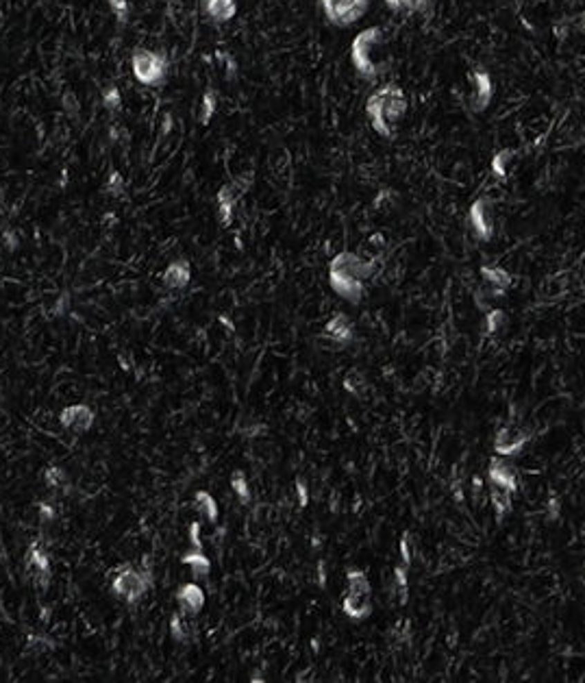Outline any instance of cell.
Listing matches in <instances>:
<instances>
[{"mask_svg":"<svg viewBox=\"0 0 585 683\" xmlns=\"http://www.w3.org/2000/svg\"><path fill=\"white\" fill-rule=\"evenodd\" d=\"M102 107L107 109V111H118L120 107H122V94H120V90L115 85H109L107 90H102Z\"/></svg>","mask_w":585,"mask_h":683,"instance_id":"f1b7e54d","label":"cell"},{"mask_svg":"<svg viewBox=\"0 0 585 683\" xmlns=\"http://www.w3.org/2000/svg\"><path fill=\"white\" fill-rule=\"evenodd\" d=\"M296 489H298V500H301V505H303V507H305V505H307V487H305V483L303 481H298L296 483Z\"/></svg>","mask_w":585,"mask_h":683,"instance_id":"60d3db41","label":"cell"},{"mask_svg":"<svg viewBox=\"0 0 585 683\" xmlns=\"http://www.w3.org/2000/svg\"><path fill=\"white\" fill-rule=\"evenodd\" d=\"M189 279H192V268H189V261H185V259L172 261L168 268L163 270V274H161L163 286L170 288V290L185 288L189 283Z\"/></svg>","mask_w":585,"mask_h":683,"instance_id":"e0dca14e","label":"cell"},{"mask_svg":"<svg viewBox=\"0 0 585 683\" xmlns=\"http://www.w3.org/2000/svg\"><path fill=\"white\" fill-rule=\"evenodd\" d=\"M189 540L194 544V548H203L201 546V525L198 523H194L192 529H189Z\"/></svg>","mask_w":585,"mask_h":683,"instance_id":"ab89813d","label":"cell"},{"mask_svg":"<svg viewBox=\"0 0 585 683\" xmlns=\"http://www.w3.org/2000/svg\"><path fill=\"white\" fill-rule=\"evenodd\" d=\"M231 487H233V492L237 494L239 503L242 505H248L250 503V487H248V481L244 477V472H235L233 477H231Z\"/></svg>","mask_w":585,"mask_h":683,"instance_id":"83f0119b","label":"cell"},{"mask_svg":"<svg viewBox=\"0 0 585 683\" xmlns=\"http://www.w3.org/2000/svg\"><path fill=\"white\" fill-rule=\"evenodd\" d=\"M507 322V314L503 309H492L488 311V316H485V331L488 335H496L503 331V326Z\"/></svg>","mask_w":585,"mask_h":683,"instance_id":"4316f807","label":"cell"},{"mask_svg":"<svg viewBox=\"0 0 585 683\" xmlns=\"http://www.w3.org/2000/svg\"><path fill=\"white\" fill-rule=\"evenodd\" d=\"M579 28H581V31L585 33V11H583L581 16H579Z\"/></svg>","mask_w":585,"mask_h":683,"instance_id":"7bdbcfd3","label":"cell"},{"mask_svg":"<svg viewBox=\"0 0 585 683\" xmlns=\"http://www.w3.org/2000/svg\"><path fill=\"white\" fill-rule=\"evenodd\" d=\"M320 7L328 24L344 28L366 16L370 0H320Z\"/></svg>","mask_w":585,"mask_h":683,"instance_id":"52a82bcc","label":"cell"},{"mask_svg":"<svg viewBox=\"0 0 585 683\" xmlns=\"http://www.w3.org/2000/svg\"><path fill=\"white\" fill-rule=\"evenodd\" d=\"M176 601L185 616H198L205 607V590L198 583H183L176 590Z\"/></svg>","mask_w":585,"mask_h":683,"instance_id":"9a60e30c","label":"cell"},{"mask_svg":"<svg viewBox=\"0 0 585 683\" xmlns=\"http://www.w3.org/2000/svg\"><path fill=\"white\" fill-rule=\"evenodd\" d=\"M518 155L516 148H503V151H499L496 155L492 157L490 161V170H492V176L494 179H499V181H505L507 179V170H509V163H512V159Z\"/></svg>","mask_w":585,"mask_h":683,"instance_id":"44dd1931","label":"cell"},{"mask_svg":"<svg viewBox=\"0 0 585 683\" xmlns=\"http://www.w3.org/2000/svg\"><path fill=\"white\" fill-rule=\"evenodd\" d=\"M44 481H46V485H48L50 489H59V487H64V485H66L68 477H66V472H64L62 468H59V466H50V468L46 470V474H44Z\"/></svg>","mask_w":585,"mask_h":683,"instance_id":"1f68e13d","label":"cell"},{"mask_svg":"<svg viewBox=\"0 0 585 683\" xmlns=\"http://www.w3.org/2000/svg\"><path fill=\"white\" fill-rule=\"evenodd\" d=\"M24 561H26L28 574L33 577V581L39 588H48V583H50V559H48L46 548H44L41 544H37V542H33L31 546H28Z\"/></svg>","mask_w":585,"mask_h":683,"instance_id":"8fae6325","label":"cell"},{"mask_svg":"<svg viewBox=\"0 0 585 683\" xmlns=\"http://www.w3.org/2000/svg\"><path fill=\"white\" fill-rule=\"evenodd\" d=\"M216 57H218L220 62H222V66L227 68V79H229V81H233V79L237 77V70H239V66H237V62L233 59V55L218 50V53H216Z\"/></svg>","mask_w":585,"mask_h":683,"instance_id":"d6a6232c","label":"cell"},{"mask_svg":"<svg viewBox=\"0 0 585 683\" xmlns=\"http://www.w3.org/2000/svg\"><path fill=\"white\" fill-rule=\"evenodd\" d=\"M481 277L485 281V286L492 290V294H505L509 288H512V281L514 277L509 274L505 268H499V265H481Z\"/></svg>","mask_w":585,"mask_h":683,"instance_id":"ac0fdd59","label":"cell"},{"mask_svg":"<svg viewBox=\"0 0 585 683\" xmlns=\"http://www.w3.org/2000/svg\"><path fill=\"white\" fill-rule=\"evenodd\" d=\"M183 563L192 570L194 579H207L212 572V561L203 553V548H194L192 553L183 555Z\"/></svg>","mask_w":585,"mask_h":683,"instance_id":"ffe728a7","label":"cell"},{"mask_svg":"<svg viewBox=\"0 0 585 683\" xmlns=\"http://www.w3.org/2000/svg\"><path fill=\"white\" fill-rule=\"evenodd\" d=\"M585 568V566H583ZM583 583H585V570H583Z\"/></svg>","mask_w":585,"mask_h":683,"instance_id":"ee69618b","label":"cell"},{"mask_svg":"<svg viewBox=\"0 0 585 683\" xmlns=\"http://www.w3.org/2000/svg\"><path fill=\"white\" fill-rule=\"evenodd\" d=\"M64 107L70 111V115H77V111H79V102H77V98H74V94H66V96H64Z\"/></svg>","mask_w":585,"mask_h":683,"instance_id":"f35d334b","label":"cell"},{"mask_svg":"<svg viewBox=\"0 0 585 683\" xmlns=\"http://www.w3.org/2000/svg\"><path fill=\"white\" fill-rule=\"evenodd\" d=\"M377 272V261L364 259L353 250H342L328 261V286L344 301L359 305L364 299V283Z\"/></svg>","mask_w":585,"mask_h":683,"instance_id":"6da1fadb","label":"cell"},{"mask_svg":"<svg viewBox=\"0 0 585 683\" xmlns=\"http://www.w3.org/2000/svg\"><path fill=\"white\" fill-rule=\"evenodd\" d=\"M55 507L48 503H39V518H41V523H50L55 521Z\"/></svg>","mask_w":585,"mask_h":683,"instance_id":"8d00e7d4","label":"cell"},{"mask_svg":"<svg viewBox=\"0 0 585 683\" xmlns=\"http://www.w3.org/2000/svg\"><path fill=\"white\" fill-rule=\"evenodd\" d=\"M342 610L351 620H366L372 614V588L362 568L346 572V592L342 597Z\"/></svg>","mask_w":585,"mask_h":683,"instance_id":"277c9868","label":"cell"},{"mask_svg":"<svg viewBox=\"0 0 585 683\" xmlns=\"http://www.w3.org/2000/svg\"><path fill=\"white\" fill-rule=\"evenodd\" d=\"M151 581H153V574L148 568L138 570V568H133L131 563H124L111 581V588H113L115 597H120L122 601L138 603L146 594V590L151 588Z\"/></svg>","mask_w":585,"mask_h":683,"instance_id":"8992f818","label":"cell"},{"mask_svg":"<svg viewBox=\"0 0 585 683\" xmlns=\"http://www.w3.org/2000/svg\"><path fill=\"white\" fill-rule=\"evenodd\" d=\"M490 500L494 505V512H496L499 521L512 512V494L505 492V489H501V487H496V485H492V489H490Z\"/></svg>","mask_w":585,"mask_h":683,"instance_id":"d4e9b609","label":"cell"},{"mask_svg":"<svg viewBox=\"0 0 585 683\" xmlns=\"http://www.w3.org/2000/svg\"><path fill=\"white\" fill-rule=\"evenodd\" d=\"M244 191L242 183H229V185H222L218 189V218H220V225L222 227H231V222H233V214H235V205H237V198L239 194Z\"/></svg>","mask_w":585,"mask_h":683,"instance_id":"4fadbf2b","label":"cell"},{"mask_svg":"<svg viewBox=\"0 0 585 683\" xmlns=\"http://www.w3.org/2000/svg\"><path fill=\"white\" fill-rule=\"evenodd\" d=\"M407 113V94L396 83H385L374 90L366 100V115L374 133L385 140L394 138L396 124Z\"/></svg>","mask_w":585,"mask_h":683,"instance_id":"7a4b0ae2","label":"cell"},{"mask_svg":"<svg viewBox=\"0 0 585 683\" xmlns=\"http://www.w3.org/2000/svg\"><path fill=\"white\" fill-rule=\"evenodd\" d=\"M218 109V92L214 87H207L203 92V100H201V109H198V122L201 127H207L212 122V118Z\"/></svg>","mask_w":585,"mask_h":683,"instance_id":"603a6c76","label":"cell"},{"mask_svg":"<svg viewBox=\"0 0 585 683\" xmlns=\"http://www.w3.org/2000/svg\"><path fill=\"white\" fill-rule=\"evenodd\" d=\"M235 13H237L235 0H203V16L214 24H224L233 20Z\"/></svg>","mask_w":585,"mask_h":683,"instance_id":"2e32d148","label":"cell"},{"mask_svg":"<svg viewBox=\"0 0 585 683\" xmlns=\"http://www.w3.org/2000/svg\"><path fill=\"white\" fill-rule=\"evenodd\" d=\"M468 227L472 235L481 242H490L494 237V212L490 198H476L468 209Z\"/></svg>","mask_w":585,"mask_h":683,"instance_id":"ba28073f","label":"cell"},{"mask_svg":"<svg viewBox=\"0 0 585 683\" xmlns=\"http://www.w3.org/2000/svg\"><path fill=\"white\" fill-rule=\"evenodd\" d=\"M131 70L138 83L146 87H159L168 81L170 59L159 50L135 48L131 55Z\"/></svg>","mask_w":585,"mask_h":683,"instance_id":"5b68a950","label":"cell"},{"mask_svg":"<svg viewBox=\"0 0 585 683\" xmlns=\"http://www.w3.org/2000/svg\"><path fill=\"white\" fill-rule=\"evenodd\" d=\"M407 570H409V566H405V563H400V566H396V568H394V583H396L398 597H400V605H407V597H409V581H407Z\"/></svg>","mask_w":585,"mask_h":683,"instance_id":"484cf974","label":"cell"},{"mask_svg":"<svg viewBox=\"0 0 585 683\" xmlns=\"http://www.w3.org/2000/svg\"><path fill=\"white\" fill-rule=\"evenodd\" d=\"M59 422L74 433H85L94 424V411L87 405H72L59 413Z\"/></svg>","mask_w":585,"mask_h":683,"instance_id":"5bb4252c","label":"cell"},{"mask_svg":"<svg viewBox=\"0 0 585 683\" xmlns=\"http://www.w3.org/2000/svg\"><path fill=\"white\" fill-rule=\"evenodd\" d=\"M170 633L176 642H181V644H187L192 640V633H194V627H192V622H189V616H185L183 612H178L170 618Z\"/></svg>","mask_w":585,"mask_h":683,"instance_id":"7402d4cb","label":"cell"},{"mask_svg":"<svg viewBox=\"0 0 585 683\" xmlns=\"http://www.w3.org/2000/svg\"><path fill=\"white\" fill-rule=\"evenodd\" d=\"M324 337H328V342H335V344H349V342L353 339L351 320L344 314L333 316L324 326Z\"/></svg>","mask_w":585,"mask_h":683,"instance_id":"d6986e66","label":"cell"},{"mask_svg":"<svg viewBox=\"0 0 585 683\" xmlns=\"http://www.w3.org/2000/svg\"><path fill=\"white\" fill-rule=\"evenodd\" d=\"M104 191H107V194L113 196V198H122L124 196V176L120 174L118 170H113L109 174L107 183H104Z\"/></svg>","mask_w":585,"mask_h":683,"instance_id":"f546056e","label":"cell"},{"mask_svg":"<svg viewBox=\"0 0 585 683\" xmlns=\"http://www.w3.org/2000/svg\"><path fill=\"white\" fill-rule=\"evenodd\" d=\"M529 442V433L518 424H505L494 438V451L501 457H516Z\"/></svg>","mask_w":585,"mask_h":683,"instance_id":"30bf717a","label":"cell"},{"mask_svg":"<svg viewBox=\"0 0 585 683\" xmlns=\"http://www.w3.org/2000/svg\"><path fill=\"white\" fill-rule=\"evenodd\" d=\"M344 388H346L351 394H359V390H364V379L357 373H351L346 379H344Z\"/></svg>","mask_w":585,"mask_h":683,"instance_id":"d590c367","label":"cell"},{"mask_svg":"<svg viewBox=\"0 0 585 683\" xmlns=\"http://www.w3.org/2000/svg\"><path fill=\"white\" fill-rule=\"evenodd\" d=\"M470 83H472V102L470 107L474 113H483L490 105H492V98H494V81H492V74L488 70H474L470 74Z\"/></svg>","mask_w":585,"mask_h":683,"instance_id":"7c38bea8","label":"cell"},{"mask_svg":"<svg viewBox=\"0 0 585 683\" xmlns=\"http://www.w3.org/2000/svg\"><path fill=\"white\" fill-rule=\"evenodd\" d=\"M433 0H402V11L409 13H423L431 7Z\"/></svg>","mask_w":585,"mask_h":683,"instance_id":"e575fe53","label":"cell"},{"mask_svg":"<svg viewBox=\"0 0 585 683\" xmlns=\"http://www.w3.org/2000/svg\"><path fill=\"white\" fill-rule=\"evenodd\" d=\"M194 509L201 512L203 516H207L209 523L218 521V503L209 492H203V489L201 492H196V496H194Z\"/></svg>","mask_w":585,"mask_h":683,"instance_id":"cb8c5ba5","label":"cell"},{"mask_svg":"<svg viewBox=\"0 0 585 683\" xmlns=\"http://www.w3.org/2000/svg\"><path fill=\"white\" fill-rule=\"evenodd\" d=\"M559 509H561L559 498L557 496H550L548 498V518H550V521H557V518H559Z\"/></svg>","mask_w":585,"mask_h":683,"instance_id":"74e56055","label":"cell"},{"mask_svg":"<svg viewBox=\"0 0 585 683\" xmlns=\"http://www.w3.org/2000/svg\"><path fill=\"white\" fill-rule=\"evenodd\" d=\"M389 11H402V0H383Z\"/></svg>","mask_w":585,"mask_h":683,"instance_id":"b9f144b4","label":"cell"},{"mask_svg":"<svg viewBox=\"0 0 585 683\" xmlns=\"http://www.w3.org/2000/svg\"><path fill=\"white\" fill-rule=\"evenodd\" d=\"M383 41V28L381 26H368L364 31H359L351 41V62L359 77L366 81H374L381 74V66L372 59V50Z\"/></svg>","mask_w":585,"mask_h":683,"instance_id":"3957f363","label":"cell"},{"mask_svg":"<svg viewBox=\"0 0 585 683\" xmlns=\"http://www.w3.org/2000/svg\"><path fill=\"white\" fill-rule=\"evenodd\" d=\"M409 540H411L409 533H402L398 553H400V561L405 563V566H409V563H411V544H409Z\"/></svg>","mask_w":585,"mask_h":683,"instance_id":"836d02e7","label":"cell"},{"mask_svg":"<svg viewBox=\"0 0 585 683\" xmlns=\"http://www.w3.org/2000/svg\"><path fill=\"white\" fill-rule=\"evenodd\" d=\"M488 479L492 485H496L509 494H516L520 489V472L509 462L507 457H494L488 464Z\"/></svg>","mask_w":585,"mask_h":683,"instance_id":"9c48e42d","label":"cell"},{"mask_svg":"<svg viewBox=\"0 0 585 683\" xmlns=\"http://www.w3.org/2000/svg\"><path fill=\"white\" fill-rule=\"evenodd\" d=\"M107 3H109V9L115 16L118 24H129V20H131V3L129 0H107Z\"/></svg>","mask_w":585,"mask_h":683,"instance_id":"4dcf8cb0","label":"cell"}]
</instances>
